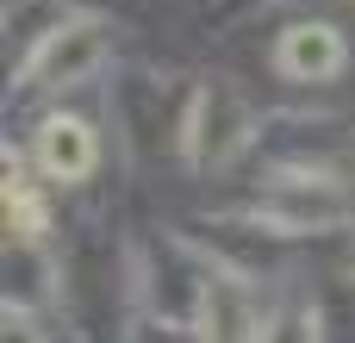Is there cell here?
<instances>
[{
  "label": "cell",
  "instance_id": "obj_6",
  "mask_svg": "<svg viewBox=\"0 0 355 343\" xmlns=\"http://www.w3.org/2000/svg\"><path fill=\"white\" fill-rule=\"evenodd\" d=\"M200 343H262V312L243 281H206L200 287Z\"/></svg>",
  "mask_w": 355,
  "mask_h": 343
},
{
  "label": "cell",
  "instance_id": "obj_5",
  "mask_svg": "<svg viewBox=\"0 0 355 343\" xmlns=\"http://www.w3.org/2000/svg\"><path fill=\"white\" fill-rule=\"evenodd\" d=\"M343 62H349V44H343V31L324 25V19L287 25L281 44H275V69H281L287 81H331V75H343Z\"/></svg>",
  "mask_w": 355,
  "mask_h": 343
},
{
  "label": "cell",
  "instance_id": "obj_3",
  "mask_svg": "<svg viewBox=\"0 0 355 343\" xmlns=\"http://www.w3.org/2000/svg\"><path fill=\"white\" fill-rule=\"evenodd\" d=\"M256 225L293 237V231H331V225H349L355 219V200L331 181V175H281L268 187V200L250 206Z\"/></svg>",
  "mask_w": 355,
  "mask_h": 343
},
{
  "label": "cell",
  "instance_id": "obj_7",
  "mask_svg": "<svg viewBox=\"0 0 355 343\" xmlns=\"http://www.w3.org/2000/svg\"><path fill=\"white\" fill-rule=\"evenodd\" d=\"M262 343H318V306H281L275 319H262Z\"/></svg>",
  "mask_w": 355,
  "mask_h": 343
},
{
  "label": "cell",
  "instance_id": "obj_2",
  "mask_svg": "<svg viewBox=\"0 0 355 343\" xmlns=\"http://www.w3.org/2000/svg\"><path fill=\"white\" fill-rule=\"evenodd\" d=\"M106 62V25L100 19H56L50 31H37V44L19 62V87H75Z\"/></svg>",
  "mask_w": 355,
  "mask_h": 343
},
{
  "label": "cell",
  "instance_id": "obj_1",
  "mask_svg": "<svg viewBox=\"0 0 355 343\" xmlns=\"http://www.w3.org/2000/svg\"><path fill=\"white\" fill-rule=\"evenodd\" d=\"M250 131H256V112L243 106V94L231 81H206L181 119V150L193 169H225V162H237Z\"/></svg>",
  "mask_w": 355,
  "mask_h": 343
},
{
  "label": "cell",
  "instance_id": "obj_4",
  "mask_svg": "<svg viewBox=\"0 0 355 343\" xmlns=\"http://www.w3.org/2000/svg\"><path fill=\"white\" fill-rule=\"evenodd\" d=\"M31 156H37L44 181L75 187V181L94 175V162H100V137H94L87 119H75V112H50V119L37 125V137H31Z\"/></svg>",
  "mask_w": 355,
  "mask_h": 343
},
{
  "label": "cell",
  "instance_id": "obj_8",
  "mask_svg": "<svg viewBox=\"0 0 355 343\" xmlns=\"http://www.w3.org/2000/svg\"><path fill=\"white\" fill-rule=\"evenodd\" d=\"M6 343H44V331L31 325V312H19V306H6Z\"/></svg>",
  "mask_w": 355,
  "mask_h": 343
}]
</instances>
